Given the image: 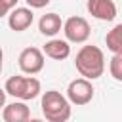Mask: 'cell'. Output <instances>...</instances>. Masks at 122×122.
Instances as JSON below:
<instances>
[{"mask_svg":"<svg viewBox=\"0 0 122 122\" xmlns=\"http://www.w3.org/2000/svg\"><path fill=\"white\" fill-rule=\"evenodd\" d=\"M2 118L4 122H27L30 118V109L25 101H13L10 105H4Z\"/></svg>","mask_w":122,"mask_h":122,"instance_id":"obj_9","label":"cell"},{"mask_svg":"<svg viewBox=\"0 0 122 122\" xmlns=\"http://www.w3.org/2000/svg\"><path fill=\"white\" fill-rule=\"evenodd\" d=\"M105 44H107V50L112 51V55H114V53H122V23L114 25V27L107 32Z\"/></svg>","mask_w":122,"mask_h":122,"instance_id":"obj_12","label":"cell"},{"mask_svg":"<svg viewBox=\"0 0 122 122\" xmlns=\"http://www.w3.org/2000/svg\"><path fill=\"white\" fill-rule=\"evenodd\" d=\"M61 27H63V21H61V17H59L57 13H53V11L42 15L40 21H38V30H40L44 36H55V34L61 30Z\"/></svg>","mask_w":122,"mask_h":122,"instance_id":"obj_11","label":"cell"},{"mask_svg":"<svg viewBox=\"0 0 122 122\" xmlns=\"http://www.w3.org/2000/svg\"><path fill=\"white\" fill-rule=\"evenodd\" d=\"M2 67H4V51L0 48V72H2Z\"/></svg>","mask_w":122,"mask_h":122,"instance_id":"obj_17","label":"cell"},{"mask_svg":"<svg viewBox=\"0 0 122 122\" xmlns=\"http://www.w3.org/2000/svg\"><path fill=\"white\" fill-rule=\"evenodd\" d=\"M93 92L95 90H93V86H92L90 80H86V78H74L69 84V88H67V101L71 105H78V107L88 105L93 99Z\"/></svg>","mask_w":122,"mask_h":122,"instance_id":"obj_5","label":"cell"},{"mask_svg":"<svg viewBox=\"0 0 122 122\" xmlns=\"http://www.w3.org/2000/svg\"><path fill=\"white\" fill-rule=\"evenodd\" d=\"M4 92L10 93V95H13L15 99L30 101V99L38 97V93H40V80L34 78V76L15 74V76H10V78L6 80Z\"/></svg>","mask_w":122,"mask_h":122,"instance_id":"obj_3","label":"cell"},{"mask_svg":"<svg viewBox=\"0 0 122 122\" xmlns=\"http://www.w3.org/2000/svg\"><path fill=\"white\" fill-rule=\"evenodd\" d=\"M25 2L29 4L30 10H40V8H46L51 0H25Z\"/></svg>","mask_w":122,"mask_h":122,"instance_id":"obj_15","label":"cell"},{"mask_svg":"<svg viewBox=\"0 0 122 122\" xmlns=\"http://www.w3.org/2000/svg\"><path fill=\"white\" fill-rule=\"evenodd\" d=\"M17 2H19V0H0V17L8 15V13L17 6Z\"/></svg>","mask_w":122,"mask_h":122,"instance_id":"obj_14","label":"cell"},{"mask_svg":"<svg viewBox=\"0 0 122 122\" xmlns=\"http://www.w3.org/2000/svg\"><path fill=\"white\" fill-rule=\"evenodd\" d=\"M74 65H76V71L80 72V76L92 82V80L103 76V72H105V53L101 48H97L93 44L82 46L74 57Z\"/></svg>","mask_w":122,"mask_h":122,"instance_id":"obj_1","label":"cell"},{"mask_svg":"<svg viewBox=\"0 0 122 122\" xmlns=\"http://www.w3.org/2000/svg\"><path fill=\"white\" fill-rule=\"evenodd\" d=\"M40 107H42V114L46 116L48 122H67L71 118V112H72L71 103L57 90L44 92L42 101H40Z\"/></svg>","mask_w":122,"mask_h":122,"instance_id":"obj_2","label":"cell"},{"mask_svg":"<svg viewBox=\"0 0 122 122\" xmlns=\"http://www.w3.org/2000/svg\"><path fill=\"white\" fill-rule=\"evenodd\" d=\"M86 8L99 21H114V17H116L114 0H88Z\"/></svg>","mask_w":122,"mask_h":122,"instance_id":"obj_8","label":"cell"},{"mask_svg":"<svg viewBox=\"0 0 122 122\" xmlns=\"http://www.w3.org/2000/svg\"><path fill=\"white\" fill-rule=\"evenodd\" d=\"M27 122H44V120H40V118H29Z\"/></svg>","mask_w":122,"mask_h":122,"instance_id":"obj_18","label":"cell"},{"mask_svg":"<svg viewBox=\"0 0 122 122\" xmlns=\"http://www.w3.org/2000/svg\"><path fill=\"white\" fill-rule=\"evenodd\" d=\"M63 32H65V38L67 42H74V44H84L90 34H92V29H90V23L80 17V15H72L69 17L65 23H63Z\"/></svg>","mask_w":122,"mask_h":122,"instance_id":"obj_4","label":"cell"},{"mask_svg":"<svg viewBox=\"0 0 122 122\" xmlns=\"http://www.w3.org/2000/svg\"><path fill=\"white\" fill-rule=\"evenodd\" d=\"M17 63H19V69L25 74H36L44 69V53H42V50L29 46L19 53Z\"/></svg>","mask_w":122,"mask_h":122,"instance_id":"obj_6","label":"cell"},{"mask_svg":"<svg viewBox=\"0 0 122 122\" xmlns=\"http://www.w3.org/2000/svg\"><path fill=\"white\" fill-rule=\"evenodd\" d=\"M42 53H46V57L50 59H55V61H63L71 55V46L67 40H61V38H51L44 44V50Z\"/></svg>","mask_w":122,"mask_h":122,"instance_id":"obj_10","label":"cell"},{"mask_svg":"<svg viewBox=\"0 0 122 122\" xmlns=\"http://www.w3.org/2000/svg\"><path fill=\"white\" fill-rule=\"evenodd\" d=\"M34 21V13L30 8H13L8 13V25L11 30L15 32H23L27 30Z\"/></svg>","mask_w":122,"mask_h":122,"instance_id":"obj_7","label":"cell"},{"mask_svg":"<svg viewBox=\"0 0 122 122\" xmlns=\"http://www.w3.org/2000/svg\"><path fill=\"white\" fill-rule=\"evenodd\" d=\"M4 105H6V92L4 88H0V109H4Z\"/></svg>","mask_w":122,"mask_h":122,"instance_id":"obj_16","label":"cell"},{"mask_svg":"<svg viewBox=\"0 0 122 122\" xmlns=\"http://www.w3.org/2000/svg\"><path fill=\"white\" fill-rule=\"evenodd\" d=\"M109 72L116 82H122V53H114L109 63Z\"/></svg>","mask_w":122,"mask_h":122,"instance_id":"obj_13","label":"cell"}]
</instances>
